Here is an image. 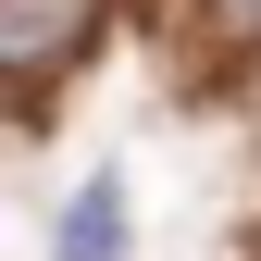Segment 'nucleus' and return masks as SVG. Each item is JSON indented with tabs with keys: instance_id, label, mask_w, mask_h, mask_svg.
Here are the masks:
<instances>
[{
	"instance_id": "1",
	"label": "nucleus",
	"mask_w": 261,
	"mask_h": 261,
	"mask_svg": "<svg viewBox=\"0 0 261 261\" xmlns=\"http://www.w3.org/2000/svg\"><path fill=\"white\" fill-rule=\"evenodd\" d=\"M87 38H100V0H0V75L13 87H50Z\"/></svg>"
},
{
	"instance_id": "2",
	"label": "nucleus",
	"mask_w": 261,
	"mask_h": 261,
	"mask_svg": "<svg viewBox=\"0 0 261 261\" xmlns=\"http://www.w3.org/2000/svg\"><path fill=\"white\" fill-rule=\"evenodd\" d=\"M62 261H124V174H87L62 212Z\"/></svg>"
},
{
	"instance_id": "3",
	"label": "nucleus",
	"mask_w": 261,
	"mask_h": 261,
	"mask_svg": "<svg viewBox=\"0 0 261 261\" xmlns=\"http://www.w3.org/2000/svg\"><path fill=\"white\" fill-rule=\"evenodd\" d=\"M237 13H249V25H261V0H237Z\"/></svg>"
}]
</instances>
